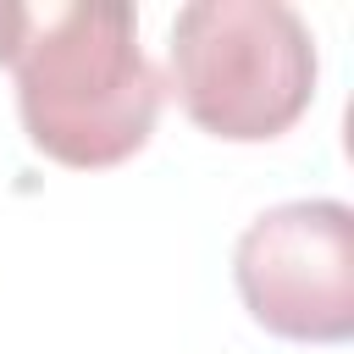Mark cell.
Here are the masks:
<instances>
[{
    "label": "cell",
    "mask_w": 354,
    "mask_h": 354,
    "mask_svg": "<svg viewBox=\"0 0 354 354\" xmlns=\"http://www.w3.org/2000/svg\"><path fill=\"white\" fill-rule=\"evenodd\" d=\"M0 66L17 77L28 144L72 171L116 166L155 133L160 77L122 0H0Z\"/></svg>",
    "instance_id": "cell-1"
},
{
    "label": "cell",
    "mask_w": 354,
    "mask_h": 354,
    "mask_svg": "<svg viewBox=\"0 0 354 354\" xmlns=\"http://www.w3.org/2000/svg\"><path fill=\"white\" fill-rule=\"evenodd\" d=\"M232 282L266 332L343 343L354 332V210L343 199L260 210L232 249Z\"/></svg>",
    "instance_id": "cell-3"
},
{
    "label": "cell",
    "mask_w": 354,
    "mask_h": 354,
    "mask_svg": "<svg viewBox=\"0 0 354 354\" xmlns=\"http://www.w3.org/2000/svg\"><path fill=\"white\" fill-rule=\"evenodd\" d=\"M171 88L194 127L266 144L315 100V33L282 0H188L171 22Z\"/></svg>",
    "instance_id": "cell-2"
}]
</instances>
